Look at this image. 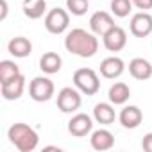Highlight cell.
I'll list each match as a JSON object with an SVG mask.
<instances>
[{"instance_id":"obj_1","label":"cell","mask_w":152,"mask_h":152,"mask_svg":"<svg viewBox=\"0 0 152 152\" xmlns=\"http://www.w3.org/2000/svg\"><path fill=\"white\" fill-rule=\"evenodd\" d=\"M64 48L79 57H93L99 52V39L93 32L84 29H72L64 38Z\"/></svg>"},{"instance_id":"obj_2","label":"cell","mask_w":152,"mask_h":152,"mask_svg":"<svg viewBox=\"0 0 152 152\" xmlns=\"http://www.w3.org/2000/svg\"><path fill=\"white\" fill-rule=\"evenodd\" d=\"M7 138H9V141H11L20 152H32V150L38 147V143H39L38 132H36L31 125L22 124V122L13 124V125L9 127Z\"/></svg>"},{"instance_id":"obj_3","label":"cell","mask_w":152,"mask_h":152,"mask_svg":"<svg viewBox=\"0 0 152 152\" xmlns=\"http://www.w3.org/2000/svg\"><path fill=\"white\" fill-rule=\"evenodd\" d=\"M73 86L77 88L83 95H97L100 90V79L95 70L91 68H79L73 72Z\"/></svg>"},{"instance_id":"obj_4","label":"cell","mask_w":152,"mask_h":152,"mask_svg":"<svg viewBox=\"0 0 152 152\" xmlns=\"http://www.w3.org/2000/svg\"><path fill=\"white\" fill-rule=\"evenodd\" d=\"M81 104H83V97H81V91L77 88L66 86L57 93V107L61 113L72 115L81 107Z\"/></svg>"},{"instance_id":"obj_5","label":"cell","mask_w":152,"mask_h":152,"mask_svg":"<svg viewBox=\"0 0 152 152\" xmlns=\"http://www.w3.org/2000/svg\"><path fill=\"white\" fill-rule=\"evenodd\" d=\"M70 25V13L61 7H54L45 16V29L50 34H63Z\"/></svg>"},{"instance_id":"obj_6","label":"cell","mask_w":152,"mask_h":152,"mask_svg":"<svg viewBox=\"0 0 152 152\" xmlns=\"http://www.w3.org/2000/svg\"><path fill=\"white\" fill-rule=\"evenodd\" d=\"M56 86L48 77H34L29 84V95L34 102H48L54 97Z\"/></svg>"},{"instance_id":"obj_7","label":"cell","mask_w":152,"mask_h":152,"mask_svg":"<svg viewBox=\"0 0 152 152\" xmlns=\"http://www.w3.org/2000/svg\"><path fill=\"white\" fill-rule=\"evenodd\" d=\"M93 129V120L86 113H77L73 115L68 122V132L75 138H84L91 132Z\"/></svg>"},{"instance_id":"obj_8","label":"cell","mask_w":152,"mask_h":152,"mask_svg":"<svg viewBox=\"0 0 152 152\" xmlns=\"http://www.w3.org/2000/svg\"><path fill=\"white\" fill-rule=\"evenodd\" d=\"M129 27H131L132 36L147 38L148 34H152V15H148L147 11H140V13L132 15Z\"/></svg>"},{"instance_id":"obj_9","label":"cell","mask_w":152,"mask_h":152,"mask_svg":"<svg viewBox=\"0 0 152 152\" xmlns=\"http://www.w3.org/2000/svg\"><path fill=\"white\" fill-rule=\"evenodd\" d=\"M25 91V77L23 73L16 75V77L6 81L0 84V93H2V97L6 100H18Z\"/></svg>"},{"instance_id":"obj_10","label":"cell","mask_w":152,"mask_h":152,"mask_svg":"<svg viewBox=\"0 0 152 152\" xmlns=\"http://www.w3.org/2000/svg\"><path fill=\"white\" fill-rule=\"evenodd\" d=\"M115 27V20L109 13L106 11H97L90 18V29L95 36H104Z\"/></svg>"},{"instance_id":"obj_11","label":"cell","mask_w":152,"mask_h":152,"mask_svg":"<svg viewBox=\"0 0 152 152\" xmlns=\"http://www.w3.org/2000/svg\"><path fill=\"white\" fill-rule=\"evenodd\" d=\"M102 41H104V47H106L109 52H120V50L127 45V32H125L122 27L115 25L107 34L102 36Z\"/></svg>"},{"instance_id":"obj_12","label":"cell","mask_w":152,"mask_h":152,"mask_svg":"<svg viewBox=\"0 0 152 152\" xmlns=\"http://www.w3.org/2000/svg\"><path fill=\"white\" fill-rule=\"evenodd\" d=\"M124 72H125V63H124V59H120L116 56L106 57L100 63V75L106 79H118Z\"/></svg>"},{"instance_id":"obj_13","label":"cell","mask_w":152,"mask_h":152,"mask_svg":"<svg viewBox=\"0 0 152 152\" xmlns=\"http://www.w3.org/2000/svg\"><path fill=\"white\" fill-rule=\"evenodd\" d=\"M90 145L93 150H99V152H104V150H111L115 147V136L111 131L107 129H97L91 132V138H90Z\"/></svg>"},{"instance_id":"obj_14","label":"cell","mask_w":152,"mask_h":152,"mask_svg":"<svg viewBox=\"0 0 152 152\" xmlns=\"http://www.w3.org/2000/svg\"><path fill=\"white\" fill-rule=\"evenodd\" d=\"M118 120H120L124 129H136L143 122V113H141V109L138 106H125L120 111Z\"/></svg>"},{"instance_id":"obj_15","label":"cell","mask_w":152,"mask_h":152,"mask_svg":"<svg viewBox=\"0 0 152 152\" xmlns=\"http://www.w3.org/2000/svg\"><path fill=\"white\" fill-rule=\"evenodd\" d=\"M129 73L136 81H147L152 77V64L143 57H134L129 63Z\"/></svg>"},{"instance_id":"obj_16","label":"cell","mask_w":152,"mask_h":152,"mask_svg":"<svg viewBox=\"0 0 152 152\" xmlns=\"http://www.w3.org/2000/svg\"><path fill=\"white\" fill-rule=\"evenodd\" d=\"M7 50H9V54H11L13 57L23 59V57L31 56V52H32V43H31L27 38H23V36H16V38H13V39L7 43Z\"/></svg>"},{"instance_id":"obj_17","label":"cell","mask_w":152,"mask_h":152,"mask_svg":"<svg viewBox=\"0 0 152 152\" xmlns=\"http://www.w3.org/2000/svg\"><path fill=\"white\" fill-rule=\"evenodd\" d=\"M116 118V113H115V107L107 102H99L95 104L93 107V120L100 125H111Z\"/></svg>"},{"instance_id":"obj_18","label":"cell","mask_w":152,"mask_h":152,"mask_svg":"<svg viewBox=\"0 0 152 152\" xmlns=\"http://www.w3.org/2000/svg\"><path fill=\"white\" fill-rule=\"evenodd\" d=\"M61 66H63V59H61V56L57 52H45L41 56V59H39V68L47 75L57 73L61 70Z\"/></svg>"},{"instance_id":"obj_19","label":"cell","mask_w":152,"mask_h":152,"mask_svg":"<svg viewBox=\"0 0 152 152\" xmlns=\"http://www.w3.org/2000/svg\"><path fill=\"white\" fill-rule=\"evenodd\" d=\"M107 97H109V102L113 106H124L129 100V97H131V88L125 83H115L109 88Z\"/></svg>"},{"instance_id":"obj_20","label":"cell","mask_w":152,"mask_h":152,"mask_svg":"<svg viewBox=\"0 0 152 152\" xmlns=\"http://www.w3.org/2000/svg\"><path fill=\"white\" fill-rule=\"evenodd\" d=\"M47 11V0H23V15L29 20H39Z\"/></svg>"},{"instance_id":"obj_21","label":"cell","mask_w":152,"mask_h":152,"mask_svg":"<svg viewBox=\"0 0 152 152\" xmlns=\"http://www.w3.org/2000/svg\"><path fill=\"white\" fill-rule=\"evenodd\" d=\"M20 73L22 72H20V68H18V64L15 61H11V59L0 61V84L9 81V79H13V77H16V75H20Z\"/></svg>"},{"instance_id":"obj_22","label":"cell","mask_w":152,"mask_h":152,"mask_svg":"<svg viewBox=\"0 0 152 152\" xmlns=\"http://www.w3.org/2000/svg\"><path fill=\"white\" fill-rule=\"evenodd\" d=\"M111 11L116 18H125L132 11V0H111Z\"/></svg>"},{"instance_id":"obj_23","label":"cell","mask_w":152,"mask_h":152,"mask_svg":"<svg viewBox=\"0 0 152 152\" xmlns=\"http://www.w3.org/2000/svg\"><path fill=\"white\" fill-rule=\"evenodd\" d=\"M66 9L73 16H83V15L88 13L90 2L88 0H66Z\"/></svg>"},{"instance_id":"obj_24","label":"cell","mask_w":152,"mask_h":152,"mask_svg":"<svg viewBox=\"0 0 152 152\" xmlns=\"http://www.w3.org/2000/svg\"><path fill=\"white\" fill-rule=\"evenodd\" d=\"M132 6L138 7L140 11H148L152 9V0H132Z\"/></svg>"},{"instance_id":"obj_25","label":"cell","mask_w":152,"mask_h":152,"mask_svg":"<svg viewBox=\"0 0 152 152\" xmlns=\"http://www.w3.org/2000/svg\"><path fill=\"white\" fill-rule=\"evenodd\" d=\"M141 148L145 152H152V132H147L141 140Z\"/></svg>"},{"instance_id":"obj_26","label":"cell","mask_w":152,"mask_h":152,"mask_svg":"<svg viewBox=\"0 0 152 152\" xmlns=\"http://www.w3.org/2000/svg\"><path fill=\"white\" fill-rule=\"evenodd\" d=\"M0 4H2V15H0V20H6V16H7V0H0Z\"/></svg>"},{"instance_id":"obj_27","label":"cell","mask_w":152,"mask_h":152,"mask_svg":"<svg viewBox=\"0 0 152 152\" xmlns=\"http://www.w3.org/2000/svg\"><path fill=\"white\" fill-rule=\"evenodd\" d=\"M45 150H57V152H59L61 148H59V147H45Z\"/></svg>"}]
</instances>
